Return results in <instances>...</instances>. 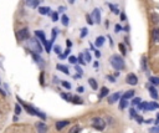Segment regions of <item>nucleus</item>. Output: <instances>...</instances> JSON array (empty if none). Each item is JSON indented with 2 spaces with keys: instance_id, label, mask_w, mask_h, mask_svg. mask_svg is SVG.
I'll return each mask as SVG.
<instances>
[{
  "instance_id": "obj_1",
  "label": "nucleus",
  "mask_w": 159,
  "mask_h": 133,
  "mask_svg": "<svg viewBox=\"0 0 159 133\" xmlns=\"http://www.w3.org/2000/svg\"><path fill=\"white\" fill-rule=\"evenodd\" d=\"M109 62H111V65H112V67L114 68V70H118L119 71V70H123V68H124V60L119 55L111 56Z\"/></svg>"
},
{
  "instance_id": "obj_23",
  "label": "nucleus",
  "mask_w": 159,
  "mask_h": 133,
  "mask_svg": "<svg viewBox=\"0 0 159 133\" xmlns=\"http://www.w3.org/2000/svg\"><path fill=\"white\" fill-rule=\"evenodd\" d=\"M94 44H96V46L101 47L104 44V38H103V36H98V38L96 39V42H94Z\"/></svg>"
},
{
  "instance_id": "obj_31",
  "label": "nucleus",
  "mask_w": 159,
  "mask_h": 133,
  "mask_svg": "<svg viewBox=\"0 0 159 133\" xmlns=\"http://www.w3.org/2000/svg\"><path fill=\"white\" fill-rule=\"evenodd\" d=\"M78 62L81 63V65H86V60H84V56H83V54H81L78 56Z\"/></svg>"
},
{
  "instance_id": "obj_18",
  "label": "nucleus",
  "mask_w": 159,
  "mask_h": 133,
  "mask_svg": "<svg viewBox=\"0 0 159 133\" xmlns=\"http://www.w3.org/2000/svg\"><path fill=\"white\" fill-rule=\"evenodd\" d=\"M127 106H128V101H127V98L122 97L121 101H119V108H121V110H124Z\"/></svg>"
},
{
  "instance_id": "obj_49",
  "label": "nucleus",
  "mask_w": 159,
  "mask_h": 133,
  "mask_svg": "<svg viewBox=\"0 0 159 133\" xmlns=\"http://www.w3.org/2000/svg\"><path fill=\"white\" fill-rule=\"evenodd\" d=\"M83 90H84V88H83L82 86H78V87H77V92H78V93H82Z\"/></svg>"
},
{
  "instance_id": "obj_36",
  "label": "nucleus",
  "mask_w": 159,
  "mask_h": 133,
  "mask_svg": "<svg viewBox=\"0 0 159 133\" xmlns=\"http://www.w3.org/2000/svg\"><path fill=\"white\" fill-rule=\"evenodd\" d=\"M149 133H159V126L157 124V126L153 127V128H150V129H149Z\"/></svg>"
},
{
  "instance_id": "obj_9",
  "label": "nucleus",
  "mask_w": 159,
  "mask_h": 133,
  "mask_svg": "<svg viewBox=\"0 0 159 133\" xmlns=\"http://www.w3.org/2000/svg\"><path fill=\"white\" fill-rule=\"evenodd\" d=\"M121 98V92H116L113 95H111L108 97V103L109 105H113L114 102H117V101Z\"/></svg>"
},
{
  "instance_id": "obj_53",
  "label": "nucleus",
  "mask_w": 159,
  "mask_h": 133,
  "mask_svg": "<svg viewBox=\"0 0 159 133\" xmlns=\"http://www.w3.org/2000/svg\"><path fill=\"white\" fill-rule=\"evenodd\" d=\"M94 55H96V57H99L101 56V52L99 51H94Z\"/></svg>"
},
{
  "instance_id": "obj_32",
  "label": "nucleus",
  "mask_w": 159,
  "mask_h": 133,
  "mask_svg": "<svg viewBox=\"0 0 159 133\" xmlns=\"http://www.w3.org/2000/svg\"><path fill=\"white\" fill-rule=\"evenodd\" d=\"M142 68L143 70H147V58L144 56L142 57Z\"/></svg>"
},
{
  "instance_id": "obj_25",
  "label": "nucleus",
  "mask_w": 159,
  "mask_h": 133,
  "mask_svg": "<svg viewBox=\"0 0 159 133\" xmlns=\"http://www.w3.org/2000/svg\"><path fill=\"white\" fill-rule=\"evenodd\" d=\"M80 132H81V127L75 124V126L71 127V129H70V132H68V133H80Z\"/></svg>"
},
{
  "instance_id": "obj_7",
  "label": "nucleus",
  "mask_w": 159,
  "mask_h": 133,
  "mask_svg": "<svg viewBox=\"0 0 159 133\" xmlns=\"http://www.w3.org/2000/svg\"><path fill=\"white\" fill-rule=\"evenodd\" d=\"M92 19L94 21V24H99L101 23V13H99V9H94L92 11Z\"/></svg>"
},
{
  "instance_id": "obj_15",
  "label": "nucleus",
  "mask_w": 159,
  "mask_h": 133,
  "mask_svg": "<svg viewBox=\"0 0 159 133\" xmlns=\"http://www.w3.org/2000/svg\"><path fill=\"white\" fill-rule=\"evenodd\" d=\"M56 68H57L59 71L63 72L65 75H68V73H70V72H68V67H67V66H65V65H57V66H56Z\"/></svg>"
},
{
  "instance_id": "obj_35",
  "label": "nucleus",
  "mask_w": 159,
  "mask_h": 133,
  "mask_svg": "<svg viewBox=\"0 0 159 133\" xmlns=\"http://www.w3.org/2000/svg\"><path fill=\"white\" fill-rule=\"evenodd\" d=\"M141 103V98L139 97H136L133 101H132V106H138Z\"/></svg>"
},
{
  "instance_id": "obj_51",
  "label": "nucleus",
  "mask_w": 159,
  "mask_h": 133,
  "mask_svg": "<svg viewBox=\"0 0 159 133\" xmlns=\"http://www.w3.org/2000/svg\"><path fill=\"white\" fill-rule=\"evenodd\" d=\"M107 78L109 80V81H111V82H114V81H116V78H114L113 76H107Z\"/></svg>"
},
{
  "instance_id": "obj_37",
  "label": "nucleus",
  "mask_w": 159,
  "mask_h": 133,
  "mask_svg": "<svg viewBox=\"0 0 159 133\" xmlns=\"http://www.w3.org/2000/svg\"><path fill=\"white\" fill-rule=\"evenodd\" d=\"M51 18H52V20H54V21H57V20H59V14H57L56 11L51 13Z\"/></svg>"
},
{
  "instance_id": "obj_54",
  "label": "nucleus",
  "mask_w": 159,
  "mask_h": 133,
  "mask_svg": "<svg viewBox=\"0 0 159 133\" xmlns=\"http://www.w3.org/2000/svg\"><path fill=\"white\" fill-rule=\"evenodd\" d=\"M121 19H122V20H126V15H124L123 13H122V14H121Z\"/></svg>"
},
{
  "instance_id": "obj_57",
  "label": "nucleus",
  "mask_w": 159,
  "mask_h": 133,
  "mask_svg": "<svg viewBox=\"0 0 159 133\" xmlns=\"http://www.w3.org/2000/svg\"><path fill=\"white\" fill-rule=\"evenodd\" d=\"M63 10H65V8H63V6H61V8L59 9V11H63Z\"/></svg>"
},
{
  "instance_id": "obj_29",
  "label": "nucleus",
  "mask_w": 159,
  "mask_h": 133,
  "mask_svg": "<svg viewBox=\"0 0 159 133\" xmlns=\"http://www.w3.org/2000/svg\"><path fill=\"white\" fill-rule=\"evenodd\" d=\"M83 56H84V60H86V62H89L91 61V55H89V52L86 50L83 52Z\"/></svg>"
},
{
  "instance_id": "obj_4",
  "label": "nucleus",
  "mask_w": 159,
  "mask_h": 133,
  "mask_svg": "<svg viewBox=\"0 0 159 133\" xmlns=\"http://www.w3.org/2000/svg\"><path fill=\"white\" fill-rule=\"evenodd\" d=\"M16 98H18V101L20 102V105L23 106V107H24L26 111H28V113H29V115H31V116H38V113H39V110H38V108H35V107H33V106H30V105H28V103H25L24 101L19 97V96H18Z\"/></svg>"
},
{
  "instance_id": "obj_6",
  "label": "nucleus",
  "mask_w": 159,
  "mask_h": 133,
  "mask_svg": "<svg viewBox=\"0 0 159 133\" xmlns=\"http://www.w3.org/2000/svg\"><path fill=\"white\" fill-rule=\"evenodd\" d=\"M126 82L128 85H132V86H136L138 83V77H137L134 73H128L126 77Z\"/></svg>"
},
{
  "instance_id": "obj_8",
  "label": "nucleus",
  "mask_w": 159,
  "mask_h": 133,
  "mask_svg": "<svg viewBox=\"0 0 159 133\" xmlns=\"http://www.w3.org/2000/svg\"><path fill=\"white\" fill-rule=\"evenodd\" d=\"M35 126H36V129H38V133H47V126L44 122H38Z\"/></svg>"
},
{
  "instance_id": "obj_26",
  "label": "nucleus",
  "mask_w": 159,
  "mask_h": 133,
  "mask_svg": "<svg viewBox=\"0 0 159 133\" xmlns=\"http://www.w3.org/2000/svg\"><path fill=\"white\" fill-rule=\"evenodd\" d=\"M72 102L73 103H76V105H82L83 103V101L78 97V96H73V98H72Z\"/></svg>"
},
{
  "instance_id": "obj_42",
  "label": "nucleus",
  "mask_w": 159,
  "mask_h": 133,
  "mask_svg": "<svg viewBox=\"0 0 159 133\" xmlns=\"http://www.w3.org/2000/svg\"><path fill=\"white\" fill-rule=\"evenodd\" d=\"M136 112H137V111H136L134 108H131V111H129V116L132 117V118H133V117H136V116H137V113H136Z\"/></svg>"
},
{
  "instance_id": "obj_2",
  "label": "nucleus",
  "mask_w": 159,
  "mask_h": 133,
  "mask_svg": "<svg viewBox=\"0 0 159 133\" xmlns=\"http://www.w3.org/2000/svg\"><path fill=\"white\" fill-rule=\"evenodd\" d=\"M28 45L30 47V50L33 52H35V54H41L42 52V46L40 45V42L38 41V39H30Z\"/></svg>"
},
{
  "instance_id": "obj_55",
  "label": "nucleus",
  "mask_w": 159,
  "mask_h": 133,
  "mask_svg": "<svg viewBox=\"0 0 159 133\" xmlns=\"http://www.w3.org/2000/svg\"><path fill=\"white\" fill-rule=\"evenodd\" d=\"M155 122V124H159V115L157 116V121H154Z\"/></svg>"
},
{
  "instance_id": "obj_11",
  "label": "nucleus",
  "mask_w": 159,
  "mask_h": 133,
  "mask_svg": "<svg viewBox=\"0 0 159 133\" xmlns=\"http://www.w3.org/2000/svg\"><path fill=\"white\" fill-rule=\"evenodd\" d=\"M25 3H26V6H29L31 9H35V8L39 6L40 0H25Z\"/></svg>"
},
{
  "instance_id": "obj_10",
  "label": "nucleus",
  "mask_w": 159,
  "mask_h": 133,
  "mask_svg": "<svg viewBox=\"0 0 159 133\" xmlns=\"http://www.w3.org/2000/svg\"><path fill=\"white\" fill-rule=\"evenodd\" d=\"M70 124V121H67V119H63V121H59V122H56V129L57 131H61L62 128H65L66 126Z\"/></svg>"
},
{
  "instance_id": "obj_24",
  "label": "nucleus",
  "mask_w": 159,
  "mask_h": 133,
  "mask_svg": "<svg viewBox=\"0 0 159 133\" xmlns=\"http://www.w3.org/2000/svg\"><path fill=\"white\" fill-rule=\"evenodd\" d=\"M52 42H54V41H52V40H50V41H46L45 42V50H46V52H50L51 51V49H52Z\"/></svg>"
},
{
  "instance_id": "obj_33",
  "label": "nucleus",
  "mask_w": 159,
  "mask_h": 133,
  "mask_svg": "<svg viewBox=\"0 0 159 133\" xmlns=\"http://www.w3.org/2000/svg\"><path fill=\"white\" fill-rule=\"evenodd\" d=\"M61 85H62V86L65 87V88H67V90H70V88H71V83H70V82H67V81H61Z\"/></svg>"
},
{
  "instance_id": "obj_19",
  "label": "nucleus",
  "mask_w": 159,
  "mask_h": 133,
  "mask_svg": "<svg viewBox=\"0 0 159 133\" xmlns=\"http://www.w3.org/2000/svg\"><path fill=\"white\" fill-rule=\"evenodd\" d=\"M109 93V90L107 87H102L101 88V91H99V98H103L104 96H107Z\"/></svg>"
},
{
  "instance_id": "obj_56",
  "label": "nucleus",
  "mask_w": 159,
  "mask_h": 133,
  "mask_svg": "<svg viewBox=\"0 0 159 133\" xmlns=\"http://www.w3.org/2000/svg\"><path fill=\"white\" fill-rule=\"evenodd\" d=\"M54 81H55V83H59V80H57V77H54Z\"/></svg>"
},
{
  "instance_id": "obj_3",
  "label": "nucleus",
  "mask_w": 159,
  "mask_h": 133,
  "mask_svg": "<svg viewBox=\"0 0 159 133\" xmlns=\"http://www.w3.org/2000/svg\"><path fill=\"white\" fill-rule=\"evenodd\" d=\"M91 126L97 131H103L106 127V122H104V119L101 118V117H94V118H92Z\"/></svg>"
},
{
  "instance_id": "obj_38",
  "label": "nucleus",
  "mask_w": 159,
  "mask_h": 133,
  "mask_svg": "<svg viewBox=\"0 0 159 133\" xmlns=\"http://www.w3.org/2000/svg\"><path fill=\"white\" fill-rule=\"evenodd\" d=\"M119 50H121V52H122V54H123V55H126L127 54V50H126V47H124V45L123 44H119Z\"/></svg>"
},
{
  "instance_id": "obj_39",
  "label": "nucleus",
  "mask_w": 159,
  "mask_h": 133,
  "mask_svg": "<svg viewBox=\"0 0 159 133\" xmlns=\"http://www.w3.org/2000/svg\"><path fill=\"white\" fill-rule=\"evenodd\" d=\"M68 61H70V63H76L78 61V58H76L75 56H70L68 57Z\"/></svg>"
},
{
  "instance_id": "obj_5",
  "label": "nucleus",
  "mask_w": 159,
  "mask_h": 133,
  "mask_svg": "<svg viewBox=\"0 0 159 133\" xmlns=\"http://www.w3.org/2000/svg\"><path fill=\"white\" fill-rule=\"evenodd\" d=\"M18 39L20 41H24V40H29L30 39V33H29V30L24 28V29H21L18 31Z\"/></svg>"
},
{
  "instance_id": "obj_50",
  "label": "nucleus",
  "mask_w": 159,
  "mask_h": 133,
  "mask_svg": "<svg viewBox=\"0 0 159 133\" xmlns=\"http://www.w3.org/2000/svg\"><path fill=\"white\" fill-rule=\"evenodd\" d=\"M66 45H67V47H71L72 46V41L71 40H67L66 41Z\"/></svg>"
},
{
  "instance_id": "obj_30",
  "label": "nucleus",
  "mask_w": 159,
  "mask_h": 133,
  "mask_svg": "<svg viewBox=\"0 0 159 133\" xmlns=\"http://www.w3.org/2000/svg\"><path fill=\"white\" fill-rule=\"evenodd\" d=\"M21 112H23V108H21L20 103H18L16 106H15V115H20Z\"/></svg>"
},
{
  "instance_id": "obj_12",
  "label": "nucleus",
  "mask_w": 159,
  "mask_h": 133,
  "mask_svg": "<svg viewBox=\"0 0 159 133\" xmlns=\"http://www.w3.org/2000/svg\"><path fill=\"white\" fill-rule=\"evenodd\" d=\"M33 58H34V60H35L36 62H38V65H39L41 68L44 67L45 63H44V60H42V58H41L40 54H35V52H34V54H33Z\"/></svg>"
},
{
  "instance_id": "obj_47",
  "label": "nucleus",
  "mask_w": 159,
  "mask_h": 133,
  "mask_svg": "<svg viewBox=\"0 0 159 133\" xmlns=\"http://www.w3.org/2000/svg\"><path fill=\"white\" fill-rule=\"evenodd\" d=\"M134 118L137 119V122H138V123H143V122H144V119H143V118H142V117H141V116H136V117H134Z\"/></svg>"
},
{
  "instance_id": "obj_46",
  "label": "nucleus",
  "mask_w": 159,
  "mask_h": 133,
  "mask_svg": "<svg viewBox=\"0 0 159 133\" xmlns=\"http://www.w3.org/2000/svg\"><path fill=\"white\" fill-rule=\"evenodd\" d=\"M86 35H87V29H86V28H83V29L81 30V38H84Z\"/></svg>"
},
{
  "instance_id": "obj_20",
  "label": "nucleus",
  "mask_w": 159,
  "mask_h": 133,
  "mask_svg": "<svg viewBox=\"0 0 159 133\" xmlns=\"http://www.w3.org/2000/svg\"><path fill=\"white\" fill-rule=\"evenodd\" d=\"M134 96V91L133 90H129V91H127V92H124V95L122 96L123 98H127V100H129V98H132Z\"/></svg>"
},
{
  "instance_id": "obj_22",
  "label": "nucleus",
  "mask_w": 159,
  "mask_h": 133,
  "mask_svg": "<svg viewBox=\"0 0 159 133\" xmlns=\"http://www.w3.org/2000/svg\"><path fill=\"white\" fill-rule=\"evenodd\" d=\"M61 97L63 98V100H66V101H68V102H72V98H73V96L72 95H70V93H61Z\"/></svg>"
},
{
  "instance_id": "obj_48",
  "label": "nucleus",
  "mask_w": 159,
  "mask_h": 133,
  "mask_svg": "<svg viewBox=\"0 0 159 133\" xmlns=\"http://www.w3.org/2000/svg\"><path fill=\"white\" fill-rule=\"evenodd\" d=\"M40 83L44 86L45 82H44V72H41V75H40Z\"/></svg>"
},
{
  "instance_id": "obj_58",
  "label": "nucleus",
  "mask_w": 159,
  "mask_h": 133,
  "mask_svg": "<svg viewBox=\"0 0 159 133\" xmlns=\"http://www.w3.org/2000/svg\"><path fill=\"white\" fill-rule=\"evenodd\" d=\"M68 3H70V4H73V3H75V0H68Z\"/></svg>"
},
{
  "instance_id": "obj_17",
  "label": "nucleus",
  "mask_w": 159,
  "mask_h": 133,
  "mask_svg": "<svg viewBox=\"0 0 159 133\" xmlns=\"http://www.w3.org/2000/svg\"><path fill=\"white\" fill-rule=\"evenodd\" d=\"M88 83H89V86H91L92 90H97L98 88V85H97V81L94 78H89L88 80Z\"/></svg>"
},
{
  "instance_id": "obj_34",
  "label": "nucleus",
  "mask_w": 159,
  "mask_h": 133,
  "mask_svg": "<svg viewBox=\"0 0 159 133\" xmlns=\"http://www.w3.org/2000/svg\"><path fill=\"white\" fill-rule=\"evenodd\" d=\"M70 52H71V51H70V47H68V49H67L65 52H63V54L59 55V57H60V58H65L66 56H68V54H70Z\"/></svg>"
},
{
  "instance_id": "obj_40",
  "label": "nucleus",
  "mask_w": 159,
  "mask_h": 133,
  "mask_svg": "<svg viewBox=\"0 0 159 133\" xmlns=\"http://www.w3.org/2000/svg\"><path fill=\"white\" fill-rule=\"evenodd\" d=\"M109 8H111V10H112V11H113L114 14H119V10H118L117 8H116V6H113L112 4H109Z\"/></svg>"
},
{
  "instance_id": "obj_14",
  "label": "nucleus",
  "mask_w": 159,
  "mask_h": 133,
  "mask_svg": "<svg viewBox=\"0 0 159 133\" xmlns=\"http://www.w3.org/2000/svg\"><path fill=\"white\" fill-rule=\"evenodd\" d=\"M35 35L38 36V38L41 40L42 44H45V42L47 41L46 38H45V34H44V31H41V30H38V31H35Z\"/></svg>"
},
{
  "instance_id": "obj_44",
  "label": "nucleus",
  "mask_w": 159,
  "mask_h": 133,
  "mask_svg": "<svg viewBox=\"0 0 159 133\" xmlns=\"http://www.w3.org/2000/svg\"><path fill=\"white\" fill-rule=\"evenodd\" d=\"M153 21H154L155 24H157V23H159V15H158V14H155V13H154V15H153Z\"/></svg>"
},
{
  "instance_id": "obj_13",
  "label": "nucleus",
  "mask_w": 159,
  "mask_h": 133,
  "mask_svg": "<svg viewBox=\"0 0 159 133\" xmlns=\"http://www.w3.org/2000/svg\"><path fill=\"white\" fill-rule=\"evenodd\" d=\"M39 13L41 15H50L51 14V9L49 6H40L39 8Z\"/></svg>"
},
{
  "instance_id": "obj_16",
  "label": "nucleus",
  "mask_w": 159,
  "mask_h": 133,
  "mask_svg": "<svg viewBox=\"0 0 159 133\" xmlns=\"http://www.w3.org/2000/svg\"><path fill=\"white\" fill-rule=\"evenodd\" d=\"M148 87H149V93L152 96V98L158 100V92H157V90L154 87H152V86H148Z\"/></svg>"
},
{
  "instance_id": "obj_28",
  "label": "nucleus",
  "mask_w": 159,
  "mask_h": 133,
  "mask_svg": "<svg viewBox=\"0 0 159 133\" xmlns=\"http://www.w3.org/2000/svg\"><path fill=\"white\" fill-rule=\"evenodd\" d=\"M149 82L152 85H154V86H158V85H159V77H150Z\"/></svg>"
},
{
  "instance_id": "obj_41",
  "label": "nucleus",
  "mask_w": 159,
  "mask_h": 133,
  "mask_svg": "<svg viewBox=\"0 0 159 133\" xmlns=\"http://www.w3.org/2000/svg\"><path fill=\"white\" fill-rule=\"evenodd\" d=\"M75 70H76V71L78 72V75H81V76L83 75V71H82V68H81V67H80L78 65H76V66H75Z\"/></svg>"
},
{
  "instance_id": "obj_45",
  "label": "nucleus",
  "mask_w": 159,
  "mask_h": 133,
  "mask_svg": "<svg viewBox=\"0 0 159 133\" xmlns=\"http://www.w3.org/2000/svg\"><path fill=\"white\" fill-rule=\"evenodd\" d=\"M54 50H55V52H56L57 55H60V52H61V47H60L59 45H56V46L54 47Z\"/></svg>"
},
{
  "instance_id": "obj_27",
  "label": "nucleus",
  "mask_w": 159,
  "mask_h": 133,
  "mask_svg": "<svg viewBox=\"0 0 159 133\" xmlns=\"http://www.w3.org/2000/svg\"><path fill=\"white\" fill-rule=\"evenodd\" d=\"M61 21H62V25H63V26H67V25H68V23H70V20H68L67 15H62Z\"/></svg>"
},
{
  "instance_id": "obj_43",
  "label": "nucleus",
  "mask_w": 159,
  "mask_h": 133,
  "mask_svg": "<svg viewBox=\"0 0 159 133\" xmlns=\"http://www.w3.org/2000/svg\"><path fill=\"white\" fill-rule=\"evenodd\" d=\"M86 19H87V21H88V24H89V25L94 24V21H93V19H92V16H89V15H87Z\"/></svg>"
},
{
  "instance_id": "obj_21",
  "label": "nucleus",
  "mask_w": 159,
  "mask_h": 133,
  "mask_svg": "<svg viewBox=\"0 0 159 133\" xmlns=\"http://www.w3.org/2000/svg\"><path fill=\"white\" fill-rule=\"evenodd\" d=\"M153 40H154L157 44H159V29L153 30Z\"/></svg>"
},
{
  "instance_id": "obj_52",
  "label": "nucleus",
  "mask_w": 159,
  "mask_h": 133,
  "mask_svg": "<svg viewBox=\"0 0 159 133\" xmlns=\"http://www.w3.org/2000/svg\"><path fill=\"white\" fill-rule=\"evenodd\" d=\"M122 30V28L119 25H116V33H118V31H121Z\"/></svg>"
}]
</instances>
